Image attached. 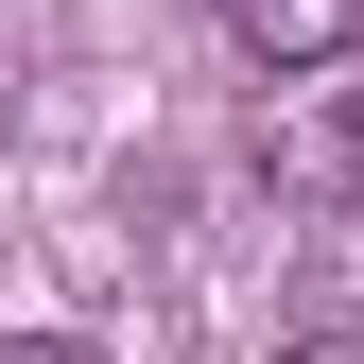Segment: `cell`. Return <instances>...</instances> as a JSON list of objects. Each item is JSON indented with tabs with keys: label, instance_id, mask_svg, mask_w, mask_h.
<instances>
[{
	"label": "cell",
	"instance_id": "6da1fadb",
	"mask_svg": "<svg viewBox=\"0 0 364 364\" xmlns=\"http://www.w3.org/2000/svg\"><path fill=\"white\" fill-rule=\"evenodd\" d=\"M278 87H295V70H278ZM278 173H295V191H330V208H364V35L330 53V87H295V105H278Z\"/></svg>",
	"mask_w": 364,
	"mask_h": 364
},
{
	"label": "cell",
	"instance_id": "7a4b0ae2",
	"mask_svg": "<svg viewBox=\"0 0 364 364\" xmlns=\"http://www.w3.org/2000/svg\"><path fill=\"white\" fill-rule=\"evenodd\" d=\"M225 35H243L260 70H330L347 35H364V0H225Z\"/></svg>",
	"mask_w": 364,
	"mask_h": 364
}]
</instances>
